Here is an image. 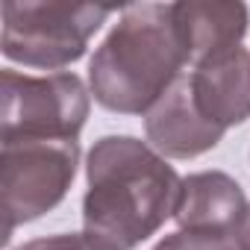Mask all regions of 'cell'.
<instances>
[{
	"label": "cell",
	"mask_w": 250,
	"mask_h": 250,
	"mask_svg": "<svg viewBox=\"0 0 250 250\" xmlns=\"http://www.w3.org/2000/svg\"><path fill=\"white\" fill-rule=\"evenodd\" d=\"M183 177L136 136H103L85 153L83 232L103 250H136L174 218Z\"/></svg>",
	"instance_id": "6da1fadb"
},
{
	"label": "cell",
	"mask_w": 250,
	"mask_h": 250,
	"mask_svg": "<svg viewBox=\"0 0 250 250\" xmlns=\"http://www.w3.org/2000/svg\"><path fill=\"white\" fill-rule=\"evenodd\" d=\"M186 68L174 3H133L121 9L118 24L94 50L88 88L106 112L145 118Z\"/></svg>",
	"instance_id": "7a4b0ae2"
},
{
	"label": "cell",
	"mask_w": 250,
	"mask_h": 250,
	"mask_svg": "<svg viewBox=\"0 0 250 250\" xmlns=\"http://www.w3.org/2000/svg\"><path fill=\"white\" fill-rule=\"evenodd\" d=\"M0 50L9 62L39 71H62L80 62L109 21L112 6L94 3H3Z\"/></svg>",
	"instance_id": "3957f363"
},
{
	"label": "cell",
	"mask_w": 250,
	"mask_h": 250,
	"mask_svg": "<svg viewBox=\"0 0 250 250\" xmlns=\"http://www.w3.org/2000/svg\"><path fill=\"white\" fill-rule=\"evenodd\" d=\"M80 168L77 139H0V203L3 244L30 221L53 212Z\"/></svg>",
	"instance_id": "277c9868"
},
{
	"label": "cell",
	"mask_w": 250,
	"mask_h": 250,
	"mask_svg": "<svg viewBox=\"0 0 250 250\" xmlns=\"http://www.w3.org/2000/svg\"><path fill=\"white\" fill-rule=\"evenodd\" d=\"M0 83V139H80L91 112V88L83 77L71 71L33 77L3 68Z\"/></svg>",
	"instance_id": "5b68a950"
},
{
	"label": "cell",
	"mask_w": 250,
	"mask_h": 250,
	"mask_svg": "<svg viewBox=\"0 0 250 250\" xmlns=\"http://www.w3.org/2000/svg\"><path fill=\"white\" fill-rule=\"evenodd\" d=\"M145 136L147 145L165 159H197L215 150L224 139V130L209 124L194 97L188 71L147 109L145 115Z\"/></svg>",
	"instance_id": "8992f818"
},
{
	"label": "cell",
	"mask_w": 250,
	"mask_h": 250,
	"mask_svg": "<svg viewBox=\"0 0 250 250\" xmlns=\"http://www.w3.org/2000/svg\"><path fill=\"white\" fill-rule=\"evenodd\" d=\"M188 83L200 115L224 133L250 121V50L244 44L188 68Z\"/></svg>",
	"instance_id": "52a82bcc"
},
{
	"label": "cell",
	"mask_w": 250,
	"mask_h": 250,
	"mask_svg": "<svg viewBox=\"0 0 250 250\" xmlns=\"http://www.w3.org/2000/svg\"><path fill=\"white\" fill-rule=\"evenodd\" d=\"M250 203L244 188L224 171H197L183 177L180 203L174 212L177 229L235 235Z\"/></svg>",
	"instance_id": "ba28073f"
},
{
	"label": "cell",
	"mask_w": 250,
	"mask_h": 250,
	"mask_svg": "<svg viewBox=\"0 0 250 250\" xmlns=\"http://www.w3.org/2000/svg\"><path fill=\"white\" fill-rule=\"evenodd\" d=\"M174 21L188 68H194L218 53L241 47L250 27V9L238 0L235 3L186 0V3H174Z\"/></svg>",
	"instance_id": "9c48e42d"
},
{
	"label": "cell",
	"mask_w": 250,
	"mask_h": 250,
	"mask_svg": "<svg viewBox=\"0 0 250 250\" xmlns=\"http://www.w3.org/2000/svg\"><path fill=\"white\" fill-rule=\"evenodd\" d=\"M153 250H238L232 235L218 232H194V229H177L165 235Z\"/></svg>",
	"instance_id": "30bf717a"
},
{
	"label": "cell",
	"mask_w": 250,
	"mask_h": 250,
	"mask_svg": "<svg viewBox=\"0 0 250 250\" xmlns=\"http://www.w3.org/2000/svg\"><path fill=\"white\" fill-rule=\"evenodd\" d=\"M15 250H103V247L94 244L85 232H56L44 238H30Z\"/></svg>",
	"instance_id": "8fae6325"
},
{
	"label": "cell",
	"mask_w": 250,
	"mask_h": 250,
	"mask_svg": "<svg viewBox=\"0 0 250 250\" xmlns=\"http://www.w3.org/2000/svg\"><path fill=\"white\" fill-rule=\"evenodd\" d=\"M235 244H238V250H250V209H247V215H244V221H241V227L235 229Z\"/></svg>",
	"instance_id": "7c38bea8"
}]
</instances>
